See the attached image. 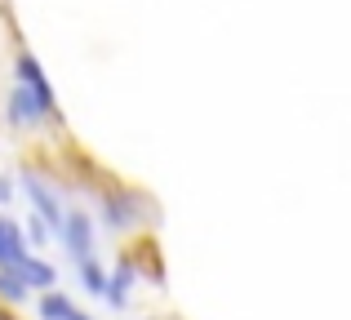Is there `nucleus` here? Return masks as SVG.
<instances>
[{"instance_id":"f257e3e1","label":"nucleus","mask_w":351,"mask_h":320,"mask_svg":"<svg viewBox=\"0 0 351 320\" xmlns=\"http://www.w3.org/2000/svg\"><path fill=\"white\" fill-rule=\"evenodd\" d=\"M18 85H27V89H32V98L40 103L45 121H58V98H53L49 80H45V71H40V62H36L27 49L18 53Z\"/></svg>"},{"instance_id":"f03ea898","label":"nucleus","mask_w":351,"mask_h":320,"mask_svg":"<svg viewBox=\"0 0 351 320\" xmlns=\"http://www.w3.org/2000/svg\"><path fill=\"white\" fill-rule=\"evenodd\" d=\"M98 205H103V223L112 227V232H125V227H138V209H143V200H138V191H103L98 196Z\"/></svg>"},{"instance_id":"7ed1b4c3","label":"nucleus","mask_w":351,"mask_h":320,"mask_svg":"<svg viewBox=\"0 0 351 320\" xmlns=\"http://www.w3.org/2000/svg\"><path fill=\"white\" fill-rule=\"evenodd\" d=\"M23 191H27V200L36 205V218H40V223L49 227L53 236H58V232H62V218H67V214H62V200L53 196V191L45 187L36 173H27V178H23Z\"/></svg>"},{"instance_id":"20e7f679","label":"nucleus","mask_w":351,"mask_h":320,"mask_svg":"<svg viewBox=\"0 0 351 320\" xmlns=\"http://www.w3.org/2000/svg\"><path fill=\"white\" fill-rule=\"evenodd\" d=\"M58 241L71 249V258H76V262L94 258V218H89V214H67V218H62Z\"/></svg>"},{"instance_id":"39448f33","label":"nucleus","mask_w":351,"mask_h":320,"mask_svg":"<svg viewBox=\"0 0 351 320\" xmlns=\"http://www.w3.org/2000/svg\"><path fill=\"white\" fill-rule=\"evenodd\" d=\"M5 121L14 125V130H36V125L45 121L40 103L32 98V89H27V85H14V94H9V112H5Z\"/></svg>"},{"instance_id":"423d86ee","label":"nucleus","mask_w":351,"mask_h":320,"mask_svg":"<svg viewBox=\"0 0 351 320\" xmlns=\"http://www.w3.org/2000/svg\"><path fill=\"white\" fill-rule=\"evenodd\" d=\"M138 280H143V276H138V262H134V258H120V262H116V271L107 276L103 298H107L112 307H125V303H129V289H134Z\"/></svg>"},{"instance_id":"0eeeda50","label":"nucleus","mask_w":351,"mask_h":320,"mask_svg":"<svg viewBox=\"0 0 351 320\" xmlns=\"http://www.w3.org/2000/svg\"><path fill=\"white\" fill-rule=\"evenodd\" d=\"M27 258V241L5 214H0V267H18Z\"/></svg>"},{"instance_id":"6e6552de","label":"nucleus","mask_w":351,"mask_h":320,"mask_svg":"<svg viewBox=\"0 0 351 320\" xmlns=\"http://www.w3.org/2000/svg\"><path fill=\"white\" fill-rule=\"evenodd\" d=\"M14 271H18V276H23V285H27V289H53V285H58V271H53L49 262L32 258V254H27V258L18 262Z\"/></svg>"},{"instance_id":"1a4fd4ad","label":"nucleus","mask_w":351,"mask_h":320,"mask_svg":"<svg viewBox=\"0 0 351 320\" xmlns=\"http://www.w3.org/2000/svg\"><path fill=\"white\" fill-rule=\"evenodd\" d=\"M0 298H5V303H27V298H32V289L23 285V276H18L14 267H0Z\"/></svg>"},{"instance_id":"9d476101","label":"nucleus","mask_w":351,"mask_h":320,"mask_svg":"<svg viewBox=\"0 0 351 320\" xmlns=\"http://www.w3.org/2000/svg\"><path fill=\"white\" fill-rule=\"evenodd\" d=\"M71 298L67 294H58V289H45V298H40V307H36V312H40V320H67V312H71Z\"/></svg>"},{"instance_id":"9b49d317","label":"nucleus","mask_w":351,"mask_h":320,"mask_svg":"<svg viewBox=\"0 0 351 320\" xmlns=\"http://www.w3.org/2000/svg\"><path fill=\"white\" fill-rule=\"evenodd\" d=\"M80 280H85V289H89V294H98V298H103V289H107V271L98 267L94 258H85V262H80Z\"/></svg>"},{"instance_id":"f8f14e48","label":"nucleus","mask_w":351,"mask_h":320,"mask_svg":"<svg viewBox=\"0 0 351 320\" xmlns=\"http://www.w3.org/2000/svg\"><path fill=\"white\" fill-rule=\"evenodd\" d=\"M27 236H32V245H45V241H49V227L32 214V218H27Z\"/></svg>"},{"instance_id":"ddd939ff","label":"nucleus","mask_w":351,"mask_h":320,"mask_svg":"<svg viewBox=\"0 0 351 320\" xmlns=\"http://www.w3.org/2000/svg\"><path fill=\"white\" fill-rule=\"evenodd\" d=\"M9 196H14V182H5V178H0V205H5Z\"/></svg>"},{"instance_id":"4468645a","label":"nucleus","mask_w":351,"mask_h":320,"mask_svg":"<svg viewBox=\"0 0 351 320\" xmlns=\"http://www.w3.org/2000/svg\"><path fill=\"white\" fill-rule=\"evenodd\" d=\"M67 320H94V316H85L80 307H71V312H67Z\"/></svg>"}]
</instances>
